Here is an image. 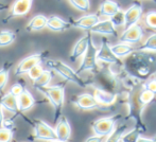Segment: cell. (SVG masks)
Wrapping results in <instances>:
<instances>
[{
	"label": "cell",
	"instance_id": "cell-34",
	"mask_svg": "<svg viewBox=\"0 0 156 142\" xmlns=\"http://www.w3.org/2000/svg\"><path fill=\"white\" fill-rule=\"evenodd\" d=\"M109 20L112 21V23H113L115 28L122 27V26H124V12L122 10H120L115 15L109 17Z\"/></svg>",
	"mask_w": 156,
	"mask_h": 142
},
{
	"label": "cell",
	"instance_id": "cell-35",
	"mask_svg": "<svg viewBox=\"0 0 156 142\" xmlns=\"http://www.w3.org/2000/svg\"><path fill=\"white\" fill-rule=\"evenodd\" d=\"M141 88L151 91V92H153L156 95V78H148V80H146L144 83L141 84Z\"/></svg>",
	"mask_w": 156,
	"mask_h": 142
},
{
	"label": "cell",
	"instance_id": "cell-30",
	"mask_svg": "<svg viewBox=\"0 0 156 142\" xmlns=\"http://www.w3.org/2000/svg\"><path fill=\"white\" fill-rule=\"evenodd\" d=\"M13 127H14L13 124H11L10 126L2 124V126L0 127V142H11L13 140V136H14Z\"/></svg>",
	"mask_w": 156,
	"mask_h": 142
},
{
	"label": "cell",
	"instance_id": "cell-3",
	"mask_svg": "<svg viewBox=\"0 0 156 142\" xmlns=\"http://www.w3.org/2000/svg\"><path fill=\"white\" fill-rule=\"evenodd\" d=\"M45 63L52 71L60 74L66 82H71L73 84L78 85L79 87H82V88H85L87 86L86 82L81 78L80 74L76 73V71H74L71 67L68 66L67 64H65L62 61L47 60L45 61Z\"/></svg>",
	"mask_w": 156,
	"mask_h": 142
},
{
	"label": "cell",
	"instance_id": "cell-23",
	"mask_svg": "<svg viewBox=\"0 0 156 142\" xmlns=\"http://www.w3.org/2000/svg\"><path fill=\"white\" fill-rule=\"evenodd\" d=\"M111 49H112V51H113V53L119 58L126 57L127 55H129L132 52L136 50L135 48H133L132 45L125 43H119L114 46H111Z\"/></svg>",
	"mask_w": 156,
	"mask_h": 142
},
{
	"label": "cell",
	"instance_id": "cell-26",
	"mask_svg": "<svg viewBox=\"0 0 156 142\" xmlns=\"http://www.w3.org/2000/svg\"><path fill=\"white\" fill-rule=\"evenodd\" d=\"M12 65H13L12 62L6 61V62L3 63L2 67L0 68V93L4 90L6 84H8L9 75H10V70Z\"/></svg>",
	"mask_w": 156,
	"mask_h": 142
},
{
	"label": "cell",
	"instance_id": "cell-41",
	"mask_svg": "<svg viewBox=\"0 0 156 142\" xmlns=\"http://www.w3.org/2000/svg\"><path fill=\"white\" fill-rule=\"evenodd\" d=\"M8 9H9V5H6V4L0 3V12H3V11L8 10Z\"/></svg>",
	"mask_w": 156,
	"mask_h": 142
},
{
	"label": "cell",
	"instance_id": "cell-36",
	"mask_svg": "<svg viewBox=\"0 0 156 142\" xmlns=\"http://www.w3.org/2000/svg\"><path fill=\"white\" fill-rule=\"evenodd\" d=\"M43 67L41 66V64L39 65H36L35 67H33L32 69H30L29 72H28V75H29V78H31V80H35V78H37V76L39 75V74L43 72Z\"/></svg>",
	"mask_w": 156,
	"mask_h": 142
},
{
	"label": "cell",
	"instance_id": "cell-14",
	"mask_svg": "<svg viewBox=\"0 0 156 142\" xmlns=\"http://www.w3.org/2000/svg\"><path fill=\"white\" fill-rule=\"evenodd\" d=\"M100 21V16L99 13H93V14H87L84 16L80 17L78 19H73L70 23V26L78 29H82L85 31H89L91 28L96 25L97 23Z\"/></svg>",
	"mask_w": 156,
	"mask_h": 142
},
{
	"label": "cell",
	"instance_id": "cell-28",
	"mask_svg": "<svg viewBox=\"0 0 156 142\" xmlns=\"http://www.w3.org/2000/svg\"><path fill=\"white\" fill-rule=\"evenodd\" d=\"M126 128H127V126L124 125V124L115 127L113 132L106 136V139H105L104 142H120L122 136H123L124 133L126 132Z\"/></svg>",
	"mask_w": 156,
	"mask_h": 142
},
{
	"label": "cell",
	"instance_id": "cell-5",
	"mask_svg": "<svg viewBox=\"0 0 156 142\" xmlns=\"http://www.w3.org/2000/svg\"><path fill=\"white\" fill-rule=\"evenodd\" d=\"M31 125L33 127V138L36 140L52 141L56 140V134L54 128L41 119H32Z\"/></svg>",
	"mask_w": 156,
	"mask_h": 142
},
{
	"label": "cell",
	"instance_id": "cell-6",
	"mask_svg": "<svg viewBox=\"0 0 156 142\" xmlns=\"http://www.w3.org/2000/svg\"><path fill=\"white\" fill-rule=\"evenodd\" d=\"M97 50L98 48L94 46L93 38L90 39L87 47L86 52L83 55V60L76 73L81 74L85 71H97L98 70V61H97Z\"/></svg>",
	"mask_w": 156,
	"mask_h": 142
},
{
	"label": "cell",
	"instance_id": "cell-15",
	"mask_svg": "<svg viewBox=\"0 0 156 142\" xmlns=\"http://www.w3.org/2000/svg\"><path fill=\"white\" fill-rule=\"evenodd\" d=\"M90 39H91V32L87 31L85 35H83L78 41H76V45L72 48L71 54H70V61H71V62H76V61H78V58H80L81 56L84 55Z\"/></svg>",
	"mask_w": 156,
	"mask_h": 142
},
{
	"label": "cell",
	"instance_id": "cell-4",
	"mask_svg": "<svg viewBox=\"0 0 156 142\" xmlns=\"http://www.w3.org/2000/svg\"><path fill=\"white\" fill-rule=\"evenodd\" d=\"M120 118H121L120 115H116L111 116V117H103L94 121L91 123V130H93L94 134L96 136L105 138L107 135H109L114 130Z\"/></svg>",
	"mask_w": 156,
	"mask_h": 142
},
{
	"label": "cell",
	"instance_id": "cell-27",
	"mask_svg": "<svg viewBox=\"0 0 156 142\" xmlns=\"http://www.w3.org/2000/svg\"><path fill=\"white\" fill-rule=\"evenodd\" d=\"M17 37V33L11 30H2L0 31V48L10 46L14 43Z\"/></svg>",
	"mask_w": 156,
	"mask_h": 142
},
{
	"label": "cell",
	"instance_id": "cell-13",
	"mask_svg": "<svg viewBox=\"0 0 156 142\" xmlns=\"http://www.w3.org/2000/svg\"><path fill=\"white\" fill-rule=\"evenodd\" d=\"M142 37H144V29L139 23H135L127 29H124V32L119 37V40L120 43L135 45L141 40Z\"/></svg>",
	"mask_w": 156,
	"mask_h": 142
},
{
	"label": "cell",
	"instance_id": "cell-29",
	"mask_svg": "<svg viewBox=\"0 0 156 142\" xmlns=\"http://www.w3.org/2000/svg\"><path fill=\"white\" fill-rule=\"evenodd\" d=\"M136 50L140 51H148V52H155L156 53V33L151 34L148 38L144 40V43L137 48Z\"/></svg>",
	"mask_w": 156,
	"mask_h": 142
},
{
	"label": "cell",
	"instance_id": "cell-11",
	"mask_svg": "<svg viewBox=\"0 0 156 142\" xmlns=\"http://www.w3.org/2000/svg\"><path fill=\"white\" fill-rule=\"evenodd\" d=\"M142 4L139 0H134L131 5L124 12V29H127L131 26L138 23L139 19L142 16Z\"/></svg>",
	"mask_w": 156,
	"mask_h": 142
},
{
	"label": "cell",
	"instance_id": "cell-22",
	"mask_svg": "<svg viewBox=\"0 0 156 142\" xmlns=\"http://www.w3.org/2000/svg\"><path fill=\"white\" fill-rule=\"evenodd\" d=\"M46 25H47V16L44 14H37L28 23V25L26 26V30L28 32L39 31L46 28Z\"/></svg>",
	"mask_w": 156,
	"mask_h": 142
},
{
	"label": "cell",
	"instance_id": "cell-18",
	"mask_svg": "<svg viewBox=\"0 0 156 142\" xmlns=\"http://www.w3.org/2000/svg\"><path fill=\"white\" fill-rule=\"evenodd\" d=\"M46 28L54 32H64L66 30L70 29L71 26H70V23L64 20L61 17L56 16V15H51V16L47 17Z\"/></svg>",
	"mask_w": 156,
	"mask_h": 142
},
{
	"label": "cell",
	"instance_id": "cell-2",
	"mask_svg": "<svg viewBox=\"0 0 156 142\" xmlns=\"http://www.w3.org/2000/svg\"><path fill=\"white\" fill-rule=\"evenodd\" d=\"M66 83L63 82L60 84L53 85V86H46L38 88L37 90L41 93H43L44 97L49 101L52 107L54 109V118L53 122L55 123L58 118L62 116V111L64 108V103H65V87Z\"/></svg>",
	"mask_w": 156,
	"mask_h": 142
},
{
	"label": "cell",
	"instance_id": "cell-21",
	"mask_svg": "<svg viewBox=\"0 0 156 142\" xmlns=\"http://www.w3.org/2000/svg\"><path fill=\"white\" fill-rule=\"evenodd\" d=\"M0 106L5 108L8 111L13 113H19L18 104H17V98L11 95L10 92L2 95L0 98Z\"/></svg>",
	"mask_w": 156,
	"mask_h": 142
},
{
	"label": "cell",
	"instance_id": "cell-37",
	"mask_svg": "<svg viewBox=\"0 0 156 142\" xmlns=\"http://www.w3.org/2000/svg\"><path fill=\"white\" fill-rule=\"evenodd\" d=\"M25 87L23 86V85L20 84V83H17V84H15V85H13L12 87H11V89H10V93L11 95H15V97H18L19 95H20L21 92H23V90H25Z\"/></svg>",
	"mask_w": 156,
	"mask_h": 142
},
{
	"label": "cell",
	"instance_id": "cell-43",
	"mask_svg": "<svg viewBox=\"0 0 156 142\" xmlns=\"http://www.w3.org/2000/svg\"><path fill=\"white\" fill-rule=\"evenodd\" d=\"M152 1L154 2V3H156V0H152Z\"/></svg>",
	"mask_w": 156,
	"mask_h": 142
},
{
	"label": "cell",
	"instance_id": "cell-16",
	"mask_svg": "<svg viewBox=\"0 0 156 142\" xmlns=\"http://www.w3.org/2000/svg\"><path fill=\"white\" fill-rule=\"evenodd\" d=\"M55 134H56V138L61 141L64 142H68L71 137V126L70 123L68 121V119L65 116H61L58 119V121L55 122Z\"/></svg>",
	"mask_w": 156,
	"mask_h": 142
},
{
	"label": "cell",
	"instance_id": "cell-25",
	"mask_svg": "<svg viewBox=\"0 0 156 142\" xmlns=\"http://www.w3.org/2000/svg\"><path fill=\"white\" fill-rule=\"evenodd\" d=\"M156 95L149 90H146V89H142V90H139L138 93L136 95V101H137L138 105L140 106V108L144 109L146 106H148L150 103H152L154 101Z\"/></svg>",
	"mask_w": 156,
	"mask_h": 142
},
{
	"label": "cell",
	"instance_id": "cell-32",
	"mask_svg": "<svg viewBox=\"0 0 156 142\" xmlns=\"http://www.w3.org/2000/svg\"><path fill=\"white\" fill-rule=\"evenodd\" d=\"M73 8L81 12H88L90 10V1L89 0H68Z\"/></svg>",
	"mask_w": 156,
	"mask_h": 142
},
{
	"label": "cell",
	"instance_id": "cell-42",
	"mask_svg": "<svg viewBox=\"0 0 156 142\" xmlns=\"http://www.w3.org/2000/svg\"><path fill=\"white\" fill-rule=\"evenodd\" d=\"M49 142H64V141H61V140H58V139H56V140H52V141H49Z\"/></svg>",
	"mask_w": 156,
	"mask_h": 142
},
{
	"label": "cell",
	"instance_id": "cell-19",
	"mask_svg": "<svg viewBox=\"0 0 156 142\" xmlns=\"http://www.w3.org/2000/svg\"><path fill=\"white\" fill-rule=\"evenodd\" d=\"M35 99L33 98L28 89H25L20 95L17 97V104H18V109L19 113H25L28 111L35 105Z\"/></svg>",
	"mask_w": 156,
	"mask_h": 142
},
{
	"label": "cell",
	"instance_id": "cell-9",
	"mask_svg": "<svg viewBox=\"0 0 156 142\" xmlns=\"http://www.w3.org/2000/svg\"><path fill=\"white\" fill-rule=\"evenodd\" d=\"M47 55V52H38V53L32 54L28 57L23 58L15 69V75H23L25 73H28L30 69L35 67L36 65H39L43 61H45V57Z\"/></svg>",
	"mask_w": 156,
	"mask_h": 142
},
{
	"label": "cell",
	"instance_id": "cell-20",
	"mask_svg": "<svg viewBox=\"0 0 156 142\" xmlns=\"http://www.w3.org/2000/svg\"><path fill=\"white\" fill-rule=\"evenodd\" d=\"M121 10V5L113 0H103L99 8V14L106 17H112Z\"/></svg>",
	"mask_w": 156,
	"mask_h": 142
},
{
	"label": "cell",
	"instance_id": "cell-7",
	"mask_svg": "<svg viewBox=\"0 0 156 142\" xmlns=\"http://www.w3.org/2000/svg\"><path fill=\"white\" fill-rule=\"evenodd\" d=\"M97 61L101 63H105V64L122 67V62L120 61L119 57H117L113 53L111 49V45H109L106 38H102L100 48L97 50Z\"/></svg>",
	"mask_w": 156,
	"mask_h": 142
},
{
	"label": "cell",
	"instance_id": "cell-40",
	"mask_svg": "<svg viewBox=\"0 0 156 142\" xmlns=\"http://www.w3.org/2000/svg\"><path fill=\"white\" fill-rule=\"evenodd\" d=\"M3 121H4V119H3V111H2V108H1V106H0V127H1L2 124H3Z\"/></svg>",
	"mask_w": 156,
	"mask_h": 142
},
{
	"label": "cell",
	"instance_id": "cell-17",
	"mask_svg": "<svg viewBox=\"0 0 156 142\" xmlns=\"http://www.w3.org/2000/svg\"><path fill=\"white\" fill-rule=\"evenodd\" d=\"M89 31L91 33H98L106 36H117V30L109 19L97 23Z\"/></svg>",
	"mask_w": 156,
	"mask_h": 142
},
{
	"label": "cell",
	"instance_id": "cell-10",
	"mask_svg": "<svg viewBox=\"0 0 156 142\" xmlns=\"http://www.w3.org/2000/svg\"><path fill=\"white\" fill-rule=\"evenodd\" d=\"M72 104L76 108L81 110H93V109H102V107L99 105L93 95L90 93H82V95H74L70 100Z\"/></svg>",
	"mask_w": 156,
	"mask_h": 142
},
{
	"label": "cell",
	"instance_id": "cell-12",
	"mask_svg": "<svg viewBox=\"0 0 156 142\" xmlns=\"http://www.w3.org/2000/svg\"><path fill=\"white\" fill-rule=\"evenodd\" d=\"M93 95L102 108L113 106L118 99L117 93L112 92V91H108L104 88H101V87H94Z\"/></svg>",
	"mask_w": 156,
	"mask_h": 142
},
{
	"label": "cell",
	"instance_id": "cell-31",
	"mask_svg": "<svg viewBox=\"0 0 156 142\" xmlns=\"http://www.w3.org/2000/svg\"><path fill=\"white\" fill-rule=\"evenodd\" d=\"M141 134L142 130H139L138 127H135L133 130H129L127 133H124L120 142H137L139 137L141 136Z\"/></svg>",
	"mask_w": 156,
	"mask_h": 142
},
{
	"label": "cell",
	"instance_id": "cell-1",
	"mask_svg": "<svg viewBox=\"0 0 156 142\" xmlns=\"http://www.w3.org/2000/svg\"><path fill=\"white\" fill-rule=\"evenodd\" d=\"M122 67L125 73L138 81H146L156 74L155 52L135 50L124 57Z\"/></svg>",
	"mask_w": 156,
	"mask_h": 142
},
{
	"label": "cell",
	"instance_id": "cell-24",
	"mask_svg": "<svg viewBox=\"0 0 156 142\" xmlns=\"http://www.w3.org/2000/svg\"><path fill=\"white\" fill-rule=\"evenodd\" d=\"M53 78H54V74L52 71L43 70V72H41L35 80H33V87H34L35 89H38V88H41V87L49 86L50 82H51Z\"/></svg>",
	"mask_w": 156,
	"mask_h": 142
},
{
	"label": "cell",
	"instance_id": "cell-8",
	"mask_svg": "<svg viewBox=\"0 0 156 142\" xmlns=\"http://www.w3.org/2000/svg\"><path fill=\"white\" fill-rule=\"evenodd\" d=\"M33 1L34 0H15L11 6L9 14L2 19V23H8L12 19L27 15L31 10Z\"/></svg>",
	"mask_w": 156,
	"mask_h": 142
},
{
	"label": "cell",
	"instance_id": "cell-33",
	"mask_svg": "<svg viewBox=\"0 0 156 142\" xmlns=\"http://www.w3.org/2000/svg\"><path fill=\"white\" fill-rule=\"evenodd\" d=\"M144 23L149 29L156 31V11H150L144 15Z\"/></svg>",
	"mask_w": 156,
	"mask_h": 142
},
{
	"label": "cell",
	"instance_id": "cell-38",
	"mask_svg": "<svg viewBox=\"0 0 156 142\" xmlns=\"http://www.w3.org/2000/svg\"><path fill=\"white\" fill-rule=\"evenodd\" d=\"M103 137H100V136H91V137H89V138H87L86 139V141L85 142H102L103 141Z\"/></svg>",
	"mask_w": 156,
	"mask_h": 142
},
{
	"label": "cell",
	"instance_id": "cell-39",
	"mask_svg": "<svg viewBox=\"0 0 156 142\" xmlns=\"http://www.w3.org/2000/svg\"><path fill=\"white\" fill-rule=\"evenodd\" d=\"M137 142H156V135L152 138H146V137H139Z\"/></svg>",
	"mask_w": 156,
	"mask_h": 142
}]
</instances>
